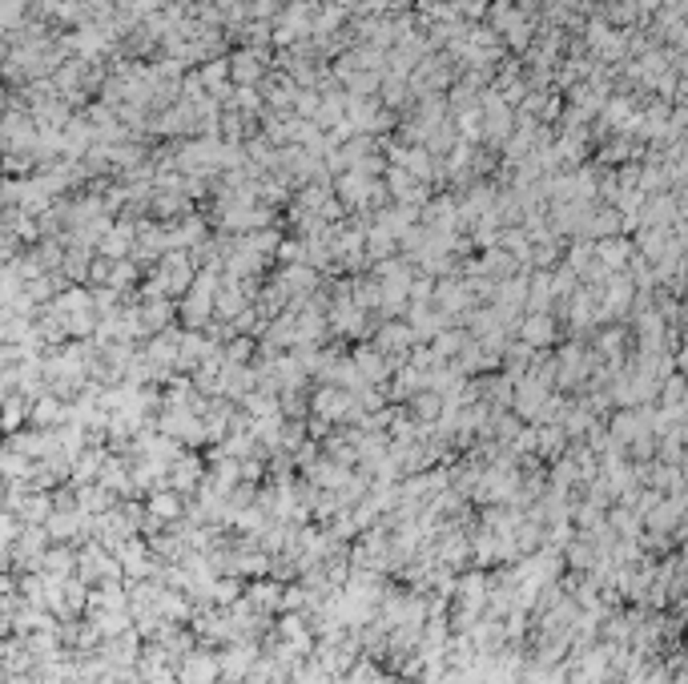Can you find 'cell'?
Instances as JSON below:
<instances>
[{
	"instance_id": "obj_9",
	"label": "cell",
	"mask_w": 688,
	"mask_h": 684,
	"mask_svg": "<svg viewBox=\"0 0 688 684\" xmlns=\"http://www.w3.org/2000/svg\"><path fill=\"white\" fill-rule=\"evenodd\" d=\"M213 306H218V314H222V318H238V314H241V294L225 290L222 298H218V302H213Z\"/></svg>"
},
{
	"instance_id": "obj_1",
	"label": "cell",
	"mask_w": 688,
	"mask_h": 684,
	"mask_svg": "<svg viewBox=\"0 0 688 684\" xmlns=\"http://www.w3.org/2000/svg\"><path fill=\"white\" fill-rule=\"evenodd\" d=\"M209 314H213V282L202 278L193 286V294L185 298V306H181V322L190 326V330H202L209 322Z\"/></svg>"
},
{
	"instance_id": "obj_3",
	"label": "cell",
	"mask_w": 688,
	"mask_h": 684,
	"mask_svg": "<svg viewBox=\"0 0 688 684\" xmlns=\"http://www.w3.org/2000/svg\"><path fill=\"white\" fill-rule=\"evenodd\" d=\"M519 334H524V346H547L556 339V322H552V314H528L519 322Z\"/></svg>"
},
{
	"instance_id": "obj_2",
	"label": "cell",
	"mask_w": 688,
	"mask_h": 684,
	"mask_svg": "<svg viewBox=\"0 0 688 684\" xmlns=\"http://www.w3.org/2000/svg\"><path fill=\"white\" fill-rule=\"evenodd\" d=\"M415 346V334H411V326L407 322H386L383 330H379V355H391V359H407V350Z\"/></svg>"
},
{
	"instance_id": "obj_13",
	"label": "cell",
	"mask_w": 688,
	"mask_h": 684,
	"mask_svg": "<svg viewBox=\"0 0 688 684\" xmlns=\"http://www.w3.org/2000/svg\"><path fill=\"white\" fill-rule=\"evenodd\" d=\"M286 290H310V274H306V270H302V274L294 270V274H290V282H286Z\"/></svg>"
},
{
	"instance_id": "obj_4",
	"label": "cell",
	"mask_w": 688,
	"mask_h": 684,
	"mask_svg": "<svg viewBox=\"0 0 688 684\" xmlns=\"http://www.w3.org/2000/svg\"><path fill=\"white\" fill-rule=\"evenodd\" d=\"M351 362H354V371H358V378H367V383H383L386 371H391V362L379 350H367V346H358Z\"/></svg>"
},
{
	"instance_id": "obj_7",
	"label": "cell",
	"mask_w": 688,
	"mask_h": 684,
	"mask_svg": "<svg viewBox=\"0 0 688 684\" xmlns=\"http://www.w3.org/2000/svg\"><path fill=\"white\" fill-rule=\"evenodd\" d=\"M209 681H213V660L193 656L190 668H185V684H209Z\"/></svg>"
},
{
	"instance_id": "obj_14",
	"label": "cell",
	"mask_w": 688,
	"mask_h": 684,
	"mask_svg": "<svg viewBox=\"0 0 688 684\" xmlns=\"http://www.w3.org/2000/svg\"><path fill=\"white\" fill-rule=\"evenodd\" d=\"M157 511H161V515H169V511L177 515V499H169V495H161V499H157Z\"/></svg>"
},
{
	"instance_id": "obj_15",
	"label": "cell",
	"mask_w": 688,
	"mask_h": 684,
	"mask_svg": "<svg viewBox=\"0 0 688 684\" xmlns=\"http://www.w3.org/2000/svg\"><path fill=\"white\" fill-rule=\"evenodd\" d=\"M604 258H608L612 266H620V262H624V250H604Z\"/></svg>"
},
{
	"instance_id": "obj_11",
	"label": "cell",
	"mask_w": 688,
	"mask_h": 684,
	"mask_svg": "<svg viewBox=\"0 0 688 684\" xmlns=\"http://www.w3.org/2000/svg\"><path fill=\"white\" fill-rule=\"evenodd\" d=\"M250 359V339H234L225 346V359L222 362H246Z\"/></svg>"
},
{
	"instance_id": "obj_5",
	"label": "cell",
	"mask_w": 688,
	"mask_h": 684,
	"mask_svg": "<svg viewBox=\"0 0 688 684\" xmlns=\"http://www.w3.org/2000/svg\"><path fill=\"white\" fill-rule=\"evenodd\" d=\"M314 407H318L322 419H342V415H351V394L342 391V387H322L318 394H314Z\"/></svg>"
},
{
	"instance_id": "obj_10",
	"label": "cell",
	"mask_w": 688,
	"mask_h": 684,
	"mask_svg": "<svg viewBox=\"0 0 688 684\" xmlns=\"http://www.w3.org/2000/svg\"><path fill=\"white\" fill-rule=\"evenodd\" d=\"M439 407H443V394H419V399H415V411H419V415H423V419H427V415H431V419H435V415H439Z\"/></svg>"
},
{
	"instance_id": "obj_8",
	"label": "cell",
	"mask_w": 688,
	"mask_h": 684,
	"mask_svg": "<svg viewBox=\"0 0 688 684\" xmlns=\"http://www.w3.org/2000/svg\"><path fill=\"white\" fill-rule=\"evenodd\" d=\"M439 298H443V306H447V314H467V294L459 290V286H443L439 290Z\"/></svg>"
},
{
	"instance_id": "obj_6",
	"label": "cell",
	"mask_w": 688,
	"mask_h": 684,
	"mask_svg": "<svg viewBox=\"0 0 688 684\" xmlns=\"http://www.w3.org/2000/svg\"><path fill=\"white\" fill-rule=\"evenodd\" d=\"M628 302H632V286H628V282H612L608 302H604V310H600V318H604V314H624Z\"/></svg>"
},
{
	"instance_id": "obj_12",
	"label": "cell",
	"mask_w": 688,
	"mask_h": 684,
	"mask_svg": "<svg viewBox=\"0 0 688 684\" xmlns=\"http://www.w3.org/2000/svg\"><path fill=\"white\" fill-rule=\"evenodd\" d=\"M174 479H177V487H190L193 479H197V463H193V459H181V463H177V475H174Z\"/></svg>"
}]
</instances>
